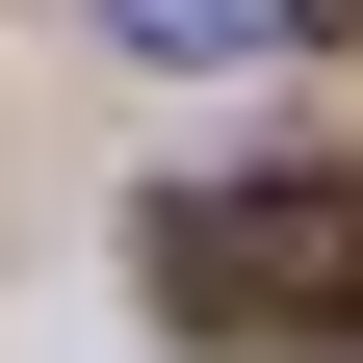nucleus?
<instances>
[{
  "label": "nucleus",
  "mask_w": 363,
  "mask_h": 363,
  "mask_svg": "<svg viewBox=\"0 0 363 363\" xmlns=\"http://www.w3.org/2000/svg\"><path fill=\"white\" fill-rule=\"evenodd\" d=\"M156 311L337 363L363 337V182H182V208H156Z\"/></svg>",
  "instance_id": "nucleus-1"
},
{
  "label": "nucleus",
  "mask_w": 363,
  "mask_h": 363,
  "mask_svg": "<svg viewBox=\"0 0 363 363\" xmlns=\"http://www.w3.org/2000/svg\"><path fill=\"white\" fill-rule=\"evenodd\" d=\"M311 0H104V52H286Z\"/></svg>",
  "instance_id": "nucleus-2"
}]
</instances>
